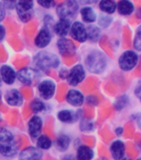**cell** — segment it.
<instances>
[{"label":"cell","mask_w":141,"mask_h":160,"mask_svg":"<svg viewBox=\"0 0 141 160\" xmlns=\"http://www.w3.org/2000/svg\"><path fill=\"white\" fill-rule=\"evenodd\" d=\"M36 140H37L36 141V147L38 148L42 151L49 150L53 144V142L51 139V138L48 137L47 135L41 134Z\"/></svg>","instance_id":"25"},{"label":"cell","mask_w":141,"mask_h":160,"mask_svg":"<svg viewBox=\"0 0 141 160\" xmlns=\"http://www.w3.org/2000/svg\"><path fill=\"white\" fill-rule=\"evenodd\" d=\"M120 160H131V159H128V158H121V159Z\"/></svg>","instance_id":"53"},{"label":"cell","mask_w":141,"mask_h":160,"mask_svg":"<svg viewBox=\"0 0 141 160\" xmlns=\"http://www.w3.org/2000/svg\"><path fill=\"white\" fill-rule=\"evenodd\" d=\"M129 22L130 23V24L134 25H134L139 24V22H140V19H139V18L137 17L136 15H133V16H131V17L129 18Z\"/></svg>","instance_id":"45"},{"label":"cell","mask_w":141,"mask_h":160,"mask_svg":"<svg viewBox=\"0 0 141 160\" xmlns=\"http://www.w3.org/2000/svg\"><path fill=\"white\" fill-rule=\"evenodd\" d=\"M80 130L82 132H91L94 129V123L90 119L81 118L80 119Z\"/></svg>","instance_id":"30"},{"label":"cell","mask_w":141,"mask_h":160,"mask_svg":"<svg viewBox=\"0 0 141 160\" xmlns=\"http://www.w3.org/2000/svg\"><path fill=\"white\" fill-rule=\"evenodd\" d=\"M55 22H56V21H55L54 18L52 17V15L46 14L43 18V27L47 28L49 30H51L52 32Z\"/></svg>","instance_id":"34"},{"label":"cell","mask_w":141,"mask_h":160,"mask_svg":"<svg viewBox=\"0 0 141 160\" xmlns=\"http://www.w3.org/2000/svg\"><path fill=\"white\" fill-rule=\"evenodd\" d=\"M102 45H103V47L105 46V50L108 52V54H110V56H113V52H112V48L110 46V44L109 43V42H107L106 41V38H102Z\"/></svg>","instance_id":"40"},{"label":"cell","mask_w":141,"mask_h":160,"mask_svg":"<svg viewBox=\"0 0 141 160\" xmlns=\"http://www.w3.org/2000/svg\"><path fill=\"white\" fill-rule=\"evenodd\" d=\"M138 62L139 63H138L137 67L135 68V69L133 72V75H134V77H139V76H141V58Z\"/></svg>","instance_id":"44"},{"label":"cell","mask_w":141,"mask_h":160,"mask_svg":"<svg viewBox=\"0 0 141 160\" xmlns=\"http://www.w3.org/2000/svg\"><path fill=\"white\" fill-rule=\"evenodd\" d=\"M123 44L126 48L131 46V32L127 27L123 28Z\"/></svg>","instance_id":"32"},{"label":"cell","mask_w":141,"mask_h":160,"mask_svg":"<svg viewBox=\"0 0 141 160\" xmlns=\"http://www.w3.org/2000/svg\"><path fill=\"white\" fill-rule=\"evenodd\" d=\"M82 110L62 109L57 113V119L62 123L72 124L78 122L82 118Z\"/></svg>","instance_id":"11"},{"label":"cell","mask_w":141,"mask_h":160,"mask_svg":"<svg viewBox=\"0 0 141 160\" xmlns=\"http://www.w3.org/2000/svg\"><path fill=\"white\" fill-rule=\"evenodd\" d=\"M75 157L77 160H92L94 157V151L87 145H79Z\"/></svg>","instance_id":"22"},{"label":"cell","mask_w":141,"mask_h":160,"mask_svg":"<svg viewBox=\"0 0 141 160\" xmlns=\"http://www.w3.org/2000/svg\"><path fill=\"white\" fill-rule=\"evenodd\" d=\"M2 80H1V78H0V86H1V85H2Z\"/></svg>","instance_id":"54"},{"label":"cell","mask_w":141,"mask_h":160,"mask_svg":"<svg viewBox=\"0 0 141 160\" xmlns=\"http://www.w3.org/2000/svg\"><path fill=\"white\" fill-rule=\"evenodd\" d=\"M87 29V40H89L91 42H97L101 38V31L98 26L94 24H89L86 27Z\"/></svg>","instance_id":"24"},{"label":"cell","mask_w":141,"mask_h":160,"mask_svg":"<svg viewBox=\"0 0 141 160\" xmlns=\"http://www.w3.org/2000/svg\"><path fill=\"white\" fill-rule=\"evenodd\" d=\"M87 102L89 105H92V106H95V105H97L99 103L100 100L98 98L97 96L96 95H89L88 97L87 98Z\"/></svg>","instance_id":"38"},{"label":"cell","mask_w":141,"mask_h":160,"mask_svg":"<svg viewBox=\"0 0 141 160\" xmlns=\"http://www.w3.org/2000/svg\"><path fill=\"white\" fill-rule=\"evenodd\" d=\"M15 10L21 22H29L34 14V2L33 1H17Z\"/></svg>","instance_id":"6"},{"label":"cell","mask_w":141,"mask_h":160,"mask_svg":"<svg viewBox=\"0 0 141 160\" xmlns=\"http://www.w3.org/2000/svg\"><path fill=\"white\" fill-rule=\"evenodd\" d=\"M135 5H136L137 8H141V1H136L135 2Z\"/></svg>","instance_id":"51"},{"label":"cell","mask_w":141,"mask_h":160,"mask_svg":"<svg viewBox=\"0 0 141 160\" xmlns=\"http://www.w3.org/2000/svg\"><path fill=\"white\" fill-rule=\"evenodd\" d=\"M42 77L41 71L34 67H25L17 72V79L22 84L31 86L35 83H38Z\"/></svg>","instance_id":"5"},{"label":"cell","mask_w":141,"mask_h":160,"mask_svg":"<svg viewBox=\"0 0 141 160\" xmlns=\"http://www.w3.org/2000/svg\"><path fill=\"white\" fill-rule=\"evenodd\" d=\"M68 71H69V70L67 69V68H61L59 70V73H58L60 78H62V79L64 80L67 79V74H68Z\"/></svg>","instance_id":"41"},{"label":"cell","mask_w":141,"mask_h":160,"mask_svg":"<svg viewBox=\"0 0 141 160\" xmlns=\"http://www.w3.org/2000/svg\"><path fill=\"white\" fill-rule=\"evenodd\" d=\"M72 23V22L70 20L59 18L55 22L53 28H52V32H54L57 37H59V38H66L69 34Z\"/></svg>","instance_id":"18"},{"label":"cell","mask_w":141,"mask_h":160,"mask_svg":"<svg viewBox=\"0 0 141 160\" xmlns=\"http://www.w3.org/2000/svg\"><path fill=\"white\" fill-rule=\"evenodd\" d=\"M37 2L39 6L43 8H46V9H50L54 7L56 4L54 1H50V0H38Z\"/></svg>","instance_id":"36"},{"label":"cell","mask_w":141,"mask_h":160,"mask_svg":"<svg viewBox=\"0 0 141 160\" xmlns=\"http://www.w3.org/2000/svg\"><path fill=\"white\" fill-rule=\"evenodd\" d=\"M79 13L81 14L82 21L88 24H92L93 22H96L97 18L96 13L94 9L90 6H85L80 8Z\"/></svg>","instance_id":"23"},{"label":"cell","mask_w":141,"mask_h":160,"mask_svg":"<svg viewBox=\"0 0 141 160\" xmlns=\"http://www.w3.org/2000/svg\"><path fill=\"white\" fill-rule=\"evenodd\" d=\"M30 108L32 112L34 114L37 115V113L44 112L47 109V105L45 104V102L41 98H34L30 102Z\"/></svg>","instance_id":"28"},{"label":"cell","mask_w":141,"mask_h":160,"mask_svg":"<svg viewBox=\"0 0 141 160\" xmlns=\"http://www.w3.org/2000/svg\"><path fill=\"white\" fill-rule=\"evenodd\" d=\"M84 64L85 68L90 72L95 74H101L106 68V57L99 50H92L85 58Z\"/></svg>","instance_id":"3"},{"label":"cell","mask_w":141,"mask_h":160,"mask_svg":"<svg viewBox=\"0 0 141 160\" xmlns=\"http://www.w3.org/2000/svg\"><path fill=\"white\" fill-rule=\"evenodd\" d=\"M6 37V28L2 24L0 23V42H2Z\"/></svg>","instance_id":"46"},{"label":"cell","mask_w":141,"mask_h":160,"mask_svg":"<svg viewBox=\"0 0 141 160\" xmlns=\"http://www.w3.org/2000/svg\"><path fill=\"white\" fill-rule=\"evenodd\" d=\"M134 94L141 101V79L137 83L135 89H134Z\"/></svg>","instance_id":"42"},{"label":"cell","mask_w":141,"mask_h":160,"mask_svg":"<svg viewBox=\"0 0 141 160\" xmlns=\"http://www.w3.org/2000/svg\"><path fill=\"white\" fill-rule=\"evenodd\" d=\"M79 11V2L75 0L63 1L56 7V13L60 19H67L72 21L77 18Z\"/></svg>","instance_id":"4"},{"label":"cell","mask_w":141,"mask_h":160,"mask_svg":"<svg viewBox=\"0 0 141 160\" xmlns=\"http://www.w3.org/2000/svg\"><path fill=\"white\" fill-rule=\"evenodd\" d=\"M139 62V56L134 51H125L119 58V66L123 71L133 69Z\"/></svg>","instance_id":"9"},{"label":"cell","mask_w":141,"mask_h":160,"mask_svg":"<svg viewBox=\"0 0 141 160\" xmlns=\"http://www.w3.org/2000/svg\"><path fill=\"white\" fill-rule=\"evenodd\" d=\"M123 134L126 138H131L134 134V128L131 122H127L123 128Z\"/></svg>","instance_id":"33"},{"label":"cell","mask_w":141,"mask_h":160,"mask_svg":"<svg viewBox=\"0 0 141 160\" xmlns=\"http://www.w3.org/2000/svg\"><path fill=\"white\" fill-rule=\"evenodd\" d=\"M66 101L69 105L75 108L82 107L85 102V97L81 91L75 88H71L67 91Z\"/></svg>","instance_id":"16"},{"label":"cell","mask_w":141,"mask_h":160,"mask_svg":"<svg viewBox=\"0 0 141 160\" xmlns=\"http://www.w3.org/2000/svg\"><path fill=\"white\" fill-rule=\"evenodd\" d=\"M1 103H2V93L0 92V106H1Z\"/></svg>","instance_id":"52"},{"label":"cell","mask_w":141,"mask_h":160,"mask_svg":"<svg viewBox=\"0 0 141 160\" xmlns=\"http://www.w3.org/2000/svg\"><path fill=\"white\" fill-rule=\"evenodd\" d=\"M57 49L60 54L62 56H71L73 55L76 50L74 42L72 40L67 39V38H58L57 42Z\"/></svg>","instance_id":"19"},{"label":"cell","mask_w":141,"mask_h":160,"mask_svg":"<svg viewBox=\"0 0 141 160\" xmlns=\"http://www.w3.org/2000/svg\"><path fill=\"white\" fill-rule=\"evenodd\" d=\"M43 121L39 115L34 114L27 122V132L32 139H37L42 134Z\"/></svg>","instance_id":"10"},{"label":"cell","mask_w":141,"mask_h":160,"mask_svg":"<svg viewBox=\"0 0 141 160\" xmlns=\"http://www.w3.org/2000/svg\"><path fill=\"white\" fill-rule=\"evenodd\" d=\"M18 143L10 129L0 126V156L12 158L18 153Z\"/></svg>","instance_id":"1"},{"label":"cell","mask_w":141,"mask_h":160,"mask_svg":"<svg viewBox=\"0 0 141 160\" xmlns=\"http://www.w3.org/2000/svg\"><path fill=\"white\" fill-rule=\"evenodd\" d=\"M62 160H77L74 154L72 153H66V154L62 158Z\"/></svg>","instance_id":"47"},{"label":"cell","mask_w":141,"mask_h":160,"mask_svg":"<svg viewBox=\"0 0 141 160\" xmlns=\"http://www.w3.org/2000/svg\"><path fill=\"white\" fill-rule=\"evenodd\" d=\"M129 103V98L127 95H121L117 98L114 103V108L117 111H120Z\"/></svg>","instance_id":"29"},{"label":"cell","mask_w":141,"mask_h":160,"mask_svg":"<svg viewBox=\"0 0 141 160\" xmlns=\"http://www.w3.org/2000/svg\"><path fill=\"white\" fill-rule=\"evenodd\" d=\"M115 132H116V134L118 135V136L121 135L122 133H123V128H121V127L117 128L116 129H115Z\"/></svg>","instance_id":"50"},{"label":"cell","mask_w":141,"mask_h":160,"mask_svg":"<svg viewBox=\"0 0 141 160\" xmlns=\"http://www.w3.org/2000/svg\"><path fill=\"white\" fill-rule=\"evenodd\" d=\"M112 18L108 14H101L98 18V25L103 28H106L111 24Z\"/></svg>","instance_id":"31"},{"label":"cell","mask_w":141,"mask_h":160,"mask_svg":"<svg viewBox=\"0 0 141 160\" xmlns=\"http://www.w3.org/2000/svg\"><path fill=\"white\" fill-rule=\"evenodd\" d=\"M134 140H135V142L137 143V145L139 146V148H141V134L140 133H136L134 135Z\"/></svg>","instance_id":"48"},{"label":"cell","mask_w":141,"mask_h":160,"mask_svg":"<svg viewBox=\"0 0 141 160\" xmlns=\"http://www.w3.org/2000/svg\"><path fill=\"white\" fill-rule=\"evenodd\" d=\"M72 139L69 135L66 133H60L55 140V147L56 149L60 152H65L69 148Z\"/></svg>","instance_id":"21"},{"label":"cell","mask_w":141,"mask_h":160,"mask_svg":"<svg viewBox=\"0 0 141 160\" xmlns=\"http://www.w3.org/2000/svg\"><path fill=\"white\" fill-rule=\"evenodd\" d=\"M6 9H5L4 6L2 4V2L0 1V22H2V20L4 19L6 17Z\"/></svg>","instance_id":"43"},{"label":"cell","mask_w":141,"mask_h":160,"mask_svg":"<svg viewBox=\"0 0 141 160\" xmlns=\"http://www.w3.org/2000/svg\"><path fill=\"white\" fill-rule=\"evenodd\" d=\"M99 8L106 14H111L116 9V2L111 0H102L99 2Z\"/></svg>","instance_id":"27"},{"label":"cell","mask_w":141,"mask_h":160,"mask_svg":"<svg viewBox=\"0 0 141 160\" xmlns=\"http://www.w3.org/2000/svg\"><path fill=\"white\" fill-rule=\"evenodd\" d=\"M135 120H136L137 125L138 127L141 129V113H139V114L135 115Z\"/></svg>","instance_id":"49"},{"label":"cell","mask_w":141,"mask_h":160,"mask_svg":"<svg viewBox=\"0 0 141 160\" xmlns=\"http://www.w3.org/2000/svg\"><path fill=\"white\" fill-rule=\"evenodd\" d=\"M52 39V31L47 28L42 27L38 31L34 38V44L37 48L43 49L51 43Z\"/></svg>","instance_id":"14"},{"label":"cell","mask_w":141,"mask_h":160,"mask_svg":"<svg viewBox=\"0 0 141 160\" xmlns=\"http://www.w3.org/2000/svg\"><path fill=\"white\" fill-rule=\"evenodd\" d=\"M2 4L4 6L6 11L7 10H14L16 8V2L17 1H3Z\"/></svg>","instance_id":"39"},{"label":"cell","mask_w":141,"mask_h":160,"mask_svg":"<svg viewBox=\"0 0 141 160\" xmlns=\"http://www.w3.org/2000/svg\"><path fill=\"white\" fill-rule=\"evenodd\" d=\"M110 152L115 160H120L124 158L125 152V144L120 140H115L110 147Z\"/></svg>","instance_id":"20"},{"label":"cell","mask_w":141,"mask_h":160,"mask_svg":"<svg viewBox=\"0 0 141 160\" xmlns=\"http://www.w3.org/2000/svg\"><path fill=\"white\" fill-rule=\"evenodd\" d=\"M69 34L72 39L76 40L77 42L81 43L87 42V29H86V26L82 22L80 21L72 22Z\"/></svg>","instance_id":"12"},{"label":"cell","mask_w":141,"mask_h":160,"mask_svg":"<svg viewBox=\"0 0 141 160\" xmlns=\"http://www.w3.org/2000/svg\"><path fill=\"white\" fill-rule=\"evenodd\" d=\"M43 152L38 148L28 146L18 153V160H41Z\"/></svg>","instance_id":"15"},{"label":"cell","mask_w":141,"mask_h":160,"mask_svg":"<svg viewBox=\"0 0 141 160\" xmlns=\"http://www.w3.org/2000/svg\"><path fill=\"white\" fill-rule=\"evenodd\" d=\"M32 63L39 71L57 68L60 66V58L56 53L47 50H41L32 58Z\"/></svg>","instance_id":"2"},{"label":"cell","mask_w":141,"mask_h":160,"mask_svg":"<svg viewBox=\"0 0 141 160\" xmlns=\"http://www.w3.org/2000/svg\"><path fill=\"white\" fill-rule=\"evenodd\" d=\"M87 72L85 67L82 64H76L69 69L67 77V82L70 86L76 87L80 83H82L86 78Z\"/></svg>","instance_id":"7"},{"label":"cell","mask_w":141,"mask_h":160,"mask_svg":"<svg viewBox=\"0 0 141 160\" xmlns=\"http://www.w3.org/2000/svg\"><path fill=\"white\" fill-rule=\"evenodd\" d=\"M134 46L137 50L141 51V25L136 30L134 39Z\"/></svg>","instance_id":"35"},{"label":"cell","mask_w":141,"mask_h":160,"mask_svg":"<svg viewBox=\"0 0 141 160\" xmlns=\"http://www.w3.org/2000/svg\"><path fill=\"white\" fill-rule=\"evenodd\" d=\"M137 160H141V158H139V159H137Z\"/></svg>","instance_id":"55"},{"label":"cell","mask_w":141,"mask_h":160,"mask_svg":"<svg viewBox=\"0 0 141 160\" xmlns=\"http://www.w3.org/2000/svg\"><path fill=\"white\" fill-rule=\"evenodd\" d=\"M3 98L6 103L11 107H21L24 102L23 96L17 88L7 89L4 93Z\"/></svg>","instance_id":"13"},{"label":"cell","mask_w":141,"mask_h":160,"mask_svg":"<svg viewBox=\"0 0 141 160\" xmlns=\"http://www.w3.org/2000/svg\"><path fill=\"white\" fill-rule=\"evenodd\" d=\"M37 89L40 98L43 100H50L54 97L57 85L53 80L43 79L37 83Z\"/></svg>","instance_id":"8"},{"label":"cell","mask_w":141,"mask_h":160,"mask_svg":"<svg viewBox=\"0 0 141 160\" xmlns=\"http://www.w3.org/2000/svg\"><path fill=\"white\" fill-rule=\"evenodd\" d=\"M125 148L127 149V152L129 153L130 157H134L137 154L135 147H134V145L131 142H127V143L125 144Z\"/></svg>","instance_id":"37"},{"label":"cell","mask_w":141,"mask_h":160,"mask_svg":"<svg viewBox=\"0 0 141 160\" xmlns=\"http://www.w3.org/2000/svg\"><path fill=\"white\" fill-rule=\"evenodd\" d=\"M116 8L118 9L120 14L121 15H129L131 14L134 11V4L129 1L126 0H121L117 2Z\"/></svg>","instance_id":"26"},{"label":"cell","mask_w":141,"mask_h":160,"mask_svg":"<svg viewBox=\"0 0 141 160\" xmlns=\"http://www.w3.org/2000/svg\"><path fill=\"white\" fill-rule=\"evenodd\" d=\"M0 78L5 84L12 85L17 79V72L10 65L3 64L0 67Z\"/></svg>","instance_id":"17"}]
</instances>
